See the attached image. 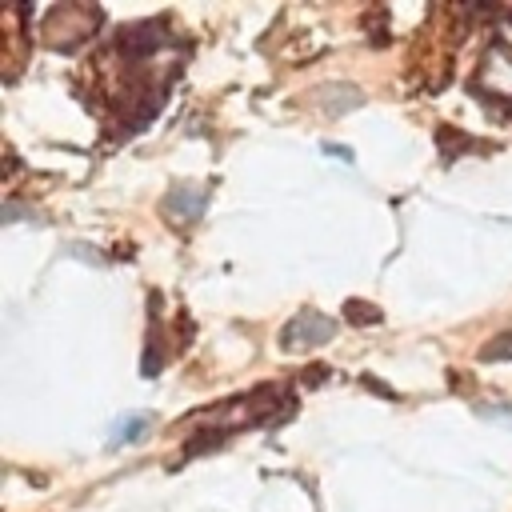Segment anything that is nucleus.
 <instances>
[{
  "label": "nucleus",
  "mask_w": 512,
  "mask_h": 512,
  "mask_svg": "<svg viewBox=\"0 0 512 512\" xmlns=\"http://www.w3.org/2000/svg\"><path fill=\"white\" fill-rule=\"evenodd\" d=\"M508 356H512V332L496 336V340L484 348V360H508Z\"/></svg>",
  "instance_id": "f03ea898"
},
{
  "label": "nucleus",
  "mask_w": 512,
  "mask_h": 512,
  "mask_svg": "<svg viewBox=\"0 0 512 512\" xmlns=\"http://www.w3.org/2000/svg\"><path fill=\"white\" fill-rule=\"evenodd\" d=\"M348 316H364V324H372L380 312H376V308H368V304H360V300H348Z\"/></svg>",
  "instance_id": "39448f33"
},
{
  "label": "nucleus",
  "mask_w": 512,
  "mask_h": 512,
  "mask_svg": "<svg viewBox=\"0 0 512 512\" xmlns=\"http://www.w3.org/2000/svg\"><path fill=\"white\" fill-rule=\"evenodd\" d=\"M168 208H184L188 216H196L204 208V192H196V196H168Z\"/></svg>",
  "instance_id": "7ed1b4c3"
},
{
  "label": "nucleus",
  "mask_w": 512,
  "mask_h": 512,
  "mask_svg": "<svg viewBox=\"0 0 512 512\" xmlns=\"http://www.w3.org/2000/svg\"><path fill=\"white\" fill-rule=\"evenodd\" d=\"M144 424H148V416H136V420L120 424V428H116V440H136V436L144 432Z\"/></svg>",
  "instance_id": "20e7f679"
},
{
  "label": "nucleus",
  "mask_w": 512,
  "mask_h": 512,
  "mask_svg": "<svg viewBox=\"0 0 512 512\" xmlns=\"http://www.w3.org/2000/svg\"><path fill=\"white\" fill-rule=\"evenodd\" d=\"M332 332H336V324L328 320V316H296L284 332H280V344L284 348H312V344H320V340H332Z\"/></svg>",
  "instance_id": "f257e3e1"
}]
</instances>
